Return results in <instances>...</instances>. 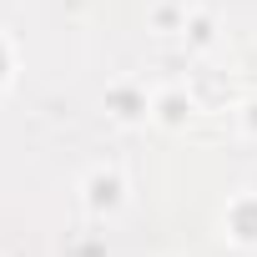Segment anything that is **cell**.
Returning <instances> with one entry per match:
<instances>
[{
  "mask_svg": "<svg viewBox=\"0 0 257 257\" xmlns=\"http://www.w3.org/2000/svg\"><path fill=\"white\" fill-rule=\"evenodd\" d=\"M157 111H162V121H172V126H177V121H182V116L192 111V101H182L177 91H167V96L157 101Z\"/></svg>",
  "mask_w": 257,
  "mask_h": 257,
  "instance_id": "obj_2",
  "label": "cell"
},
{
  "mask_svg": "<svg viewBox=\"0 0 257 257\" xmlns=\"http://www.w3.org/2000/svg\"><path fill=\"white\" fill-rule=\"evenodd\" d=\"M121 192H126V182H121L116 172H96V177L86 182V202H91V212L121 207Z\"/></svg>",
  "mask_w": 257,
  "mask_h": 257,
  "instance_id": "obj_1",
  "label": "cell"
},
{
  "mask_svg": "<svg viewBox=\"0 0 257 257\" xmlns=\"http://www.w3.org/2000/svg\"><path fill=\"white\" fill-rule=\"evenodd\" d=\"M247 121H252V126H257V101H252V106H247Z\"/></svg>",
  "mask_w": 257,
  "mask_h": 257,
  "instance_id": "obj_3",
  "label": "cell"
}]
</instances>
